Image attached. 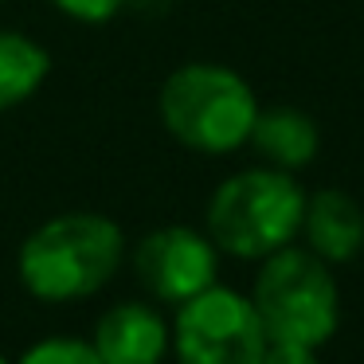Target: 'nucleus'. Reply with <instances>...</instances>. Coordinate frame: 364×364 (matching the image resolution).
<instances>
[{
  "label": "nucleus",
  "instance_id": "15",
  "mask_svg": "<svg viewBox=\"0 0 364 364\" xmlns=\"http://www.w3.org/2000/svg\"><path fill=\"white\" fill-rule=\"evenodd\" d=\"M0 364H12V360H4V356H0Z\"/></svg>",
  "mask_w": 364,
  "mask_h": 364
},
{
  "label": "nucleus",
  "instance_id": "12",
  "mask_svg": "<svg viewBox=\"0 0 364 364\" xmlns=\"http://www.w3.org/2000/svg\"><path fill=\"white\" fill-rule=\"evenodd\" d=\"M51 4L79 24H106L126 9V0H51Z\"/></svg>",
  "mask_w": 364,
  "mask_h": 364
},
{
  "label": "nucleus",
  "instance_id": "8",
  "mask_svg": "<svg viewBox=\"0 0 364 364\" xmlns=\"http://www.w3.org/2000/svg\"><path fill=\"white\" fill-rule=\"evenodd\" d=\"M298 235H306L309 251L329 267L353 262L364 247V208L345 188H317L306 196Z\"/></svg>",
  "mask_w": 364,
  "mask_h": 364
},
{
  "label": "nucleus",
  "instance_id": "11",
  "mask_svg": "<svg viewBox=\"0 0 364 364\" xmlns=\"http://www.w3.org/2000/svg\"><path fill=\"white\" fill-rule=\"evenodd\" d=\"M16 364H102L95 353L90 341L79 337H48V341H36L32 348H24Z\"/></svg>",
  "mask_w": 364,
  "mask_h": 364
},
{
  "label": "nucleus",
  "instance_id": "5",
  "mask_svg": "<svg viewBox=\"0 0 364 364\" xmlns=\"http://www.w3.org/2000/svg\"><path fill=\"white\" fill-rule=\"evenodd\" d=\"M267 341L255 301L220 282L176 306L173 353L181 364H259Z\"/></svg>",
  "mask_w": 364,
  "mask_h": 364
},
{
  "label": "nucleus",
  "instance_id": "4",
  "mask_svg": "<svg viewBox=\"0 0 364 364\" xmlns=\"http://www.w3.org/2000/svg\"><path fill=\"white\" fill-rule=\"evenodd\" d=\"M251 301L270 341H298L321 348L341 325V294L329 262L290 243L262 259Z\"/></svg>",
  "mask_w": 364,
  "mask_h": 364
},
{
  "label": "nucleus",
  "instance_id": "7",
  "mask_svg": "<svg viewBox=\"0 0 364 364\" xmlns=\"http://www.w3.org/2000/svg\"><path fill=\"white\" fill-rule=\"evenodd\" d=\"M90 345L102 364H161L173 345V333L153 306L122 301L98 317Z\"/></svg>",
  "mask_w": 364,
  "mask_h": 364
},
{
  "label": "nucleus",
  "instance_id": "14",
  "mask_svg": "<svg viewBox=\"0 0 364 364\" xmlns=\"http://www.w3.org/2000/svg\"><path fill=\"white\" fill-rule=\"evenodd\" d=\"M126 9L145 12V16H157V12H165V9H168V0H126Z\"/></svg>",
  "mask_w": 364,
  "mask_h": 364
},
{
  "label": "nucleus",
  "instance_id": "2",
  "mask_svg": "<svg viewBox=\"0 0 364 364\" xmlns=\"http://www.w3.org/2000/svg\"><path fill=\"white\" fill-rule=\"evenodd\" d=\"M306 188L286 168L235 173L208 200V239L235 259H267L301 231Z\"/></svg>",
  "mask_w": 364,
  "mask_h": 364
},
{
  "label": "nucleus",
  "instance_id": "9",
  "mask_svg": "<svg viewBox=\"0 0 364 364\" xmlns=\"http://www.w3.org/2000/svg\"><path fill=\"white\" fill-rule=\"evenodd\" d=\"M247 145H255V153L262 161H270L274 168L298 173V168H306L317 157L321 134H317V122L306 110H294V106H270V110H262L259 106Z\"/></svg>",
  "mask_w": 364,
  "mask_h": 364
},
{
  "label": "nucleus",
  "instance_id": "13",
  "mask_svg": "<svg viewBox=\"0 0 364 364\" xmlns=\"http://www.w3.org/2000/svg\"><path fill=\"white\" fill-rule=\"evenodd\" d=\"M259 364H317V348L298 345V341H267Z\"/></svg>",
  "mask_w": 364,
  "mask_h": 364
},
{
  "label": "nucleus",
  "instance_id": "3",
  "mask_svg": "<svg viewBox=\"0 0 364 364\" xmlns=\"http://www.w3.org/2000/svg\"><path fill=\"white\" fill-rule=\"evenodd\" d=\"M165 129L196 153H235L247 145L259 114L251 82L220 63H184L157 98Z\"/></svg>",
  "mask_w": 364,
  "mask_h": 364
},
{
  "label": "nucleus",
  "instance_id": "1",
  "mask_svg": "<svg viewBox=\"0 0 364 364\" xmlns=\"http://www.w3.org/2000/svg\"><path fill=\"white\" fill-rule=\"evenodd\" d=\"M126 239L110 215L63 212L24 239L16 255V274L32 298L63 306L102 290L122 267Z\"/></svg>",
  "mask_w": 364,
  "mask_h": 364
},
{
  "label": "nucleus",
  "instance_id": "10",
  "mask_svg": "<svg viewBox=\"0 0 364 364\" xmlns=\"http://www.w3.org/2000/svg\"><path fill=\"white\" fill-rule=\"evenodd\" d=\"M48 75H51V55L32 36L0 32V114L16 110L20 102L40 95Z\"/></svg>",
  "mask_w": 364,
  "mask_h": 364
},
{
  "label": "nucleus",
  "instance_id": "6",
  "mask_svg": "<svg viewBox=\"0 0 364 364\" xmlns=\"http://www.w3.org/2000/svg\"><path fill=\"white\" fill-rule=\"evenodd\" d=\"M134 274L157 301L184 306L188 298L215 286L220 274V247L208 235L192 228H161L137 243L134 251Z\"/></svg>",
  "mask_w": 364,
  "mask_h": 364
}]
</instances>
